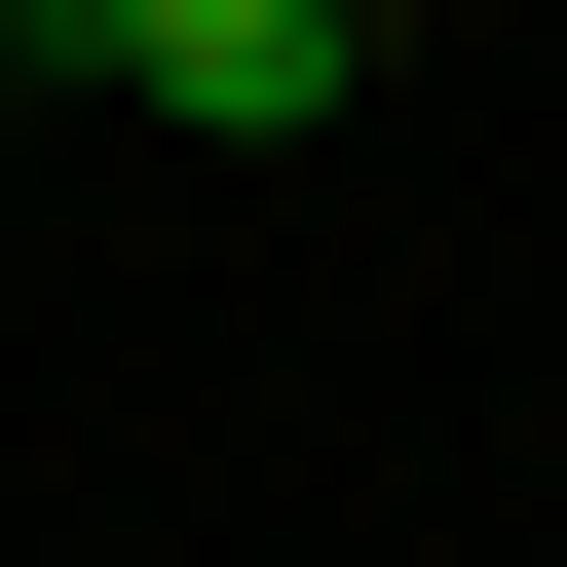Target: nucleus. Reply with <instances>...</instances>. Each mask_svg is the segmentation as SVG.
<instances>
[{"mask_svg":"<svg viewBox=\"0 0 567 567\" xmlns=\"http://www.w3.org/2000/svg\"><path fill=\"white\" fill-rule=\"evenodd\" d=\"M76 76L189 114V152H341L379 114V0H76Z\"/></svg>","mask_w":567,"mask_h":567,"instance_id":"1","label":"nucleus"},{"mask_svg":"<svg viewBox=\"0 0 567 567\" xmlns=\"http://www.w3.org/2000/svg\"><path fill=\"white\" fill-rule=\"evenodd\" d=\"M0 39H39V76H76V0H0Z\"/></svg>","mask_w":567,"mask_h":567,"instance_id":"2","label":"nucleus"},{"mask_svg":"<svg viewBox=\"0 0 567 567\" xmlns=\"http://www.w3.org/2000/svg\"><path fill=\"white\" fill-rule=\"evenodd\" d=\"M0 114H39V39H0Z\"/></svg>","mask_w":567,"mask_h":567,"instance_id":"3","label":"nucleus"}]
</instances>
